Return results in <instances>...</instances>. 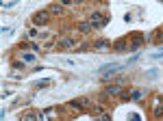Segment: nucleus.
Wrapping results in <instances>:
<instances>
[{"mask_svg":"<svg viewBox=\"0 0 163 121\" xmlns=\"http://www.w3.org/2000/svg\"><path fill=\"white\" fill-rule=\"evenodd\" d=\"M50 22V13L48 11H37L35 15H33V24L35 26H44V24H48Z\"/></svg>","mask_w":163,"mask_h":121,"instance_id":"obj_1","label":"nucleus"},{"mask_svg":"<svg viewBox=\"0 0 163 121\" xmlns=\"http://www.w3.org/2000/svg\"><path fill=\"white\" fill-rule=\"evenodd\" d=\"M57 46H59V48H74V46H76V39H74V37H59Z\"/></svg>","mask_w":163,"mask_h":121,"instance_id":"obj_2","label":"nucleus"},{"mask_svg":"<svg viewBox=\"0 0 163 121\" xmlns=\"http://www.w3.org/2000/svg\"><path fill=\"white\" fill-rule=\"evenodd\" d=\"M144 41H146V35H141V33H135V37H133V43H131V50L135 52V50H137V48H139Z\"/></svg>","mask_w":163,"mask_h":121,"instance_id":"obj_3","label":"nucleus"},{"mask_svg":"<svg viewBox=\"0 0 163 121\" xmlns=\"http://www.w3.org/2000/svg\"><path fill=\"white\" fill-rule=\"evenodd\" d=\"M48 13H50V15H61V13H63V7H61V5H50V7H48Z\"/></svg>","mask_w":163,"mask_h":121,"instance_id":"obj_4","label":"nucleus"},{"mask_svg":"<svg viewBox=\"0 0 163 121\" xmlns=\"http://www.w3.org/2000/svg\"><path fill=\"white\" fill-rule=\"evenodd\" d=\"M105 48H111V43H109V41H105V39L94 41V50H105Z\"/></svg>","mask_w":163,"mask_h":121,"instance_id":"obj_5","label":"nucleus"},{"mask_svg":"<svg viewBox=\"0 0 163 121\" xmlns=\"http://www.w3.org/2000/svg\"><path fill=\"white\" fill-rule=\"evenodd\" d=\"M126 48H128V43H126L124 39H120V41L113 43V50H118V52H126Z\"/></svg>","mask_w":163,"mask_h":121,"instance_id":"obj_6","label":"nucleus"},{"mask_svg":"<svg viewBox=\"0 0 163 121\" xmlns=\"http://www.w3.org/2000/svg\"><path fill=\"white\" fill-rule=\"evenodd\" d=\"M89 30H92V24H89V22H80V24H78V33L85 35V33H89Z\"/></svg>","mask_w":163,"mask_h":121,"instance_id":"obj_7","label":"nucleus"},{"mask_svg":"<svg viewBox=\"0 0 163 121\" xmlns=\"http://www.w3.org/2000/svg\"><path fill=\"white\" fill-rule=\"evenodd\" d=\"M35 119H39V115H35V112H26L22 117V121H35Z\"/></svg>","mask_w":163,"mask_h":121,"instance_id":"obj_8","label":"nucleus"},{"mask_svg":"<svg viewBox=\"0 0 163 121\" xmlns=\"http://www.w3.org/2000/svg\"><path fill=\"white\" fill-rule=\"evenodd\" d=\"M154 112H157V115H161V112H163V102H157V106H154Z\"/></svg>","mask_w":163,"mask_h":121,"instance_id":"obj_9","label":"nucleus"},{"mask_svg":"<svg viewBox=\"0 0 163 121\" xmlns=\"http://www.w3.org/2000/svg\"><path fill=\"white\" fill-rule=\"evenodd\" d=\"M48 84H50V80H41V82H37L35 87H37V89H44V87H48Z\"/></svg>","mask_w":163,"mask_h":121,"instance_id":"obj_10","label":"nucleus"},{"mask_svg":"<svg viewBox=\"0 0 163 121\" xmlns=\"http://www.w3.org/2000/svg\"><path fill=\"white\" fill-rule=\"evenodd\" d=\"M157 76H159L157 69H150V71H148V78H157Z\"/></svg>","mask_w":163,"mask_h":121,"instance_id":"obj_11","label":"nucleus"},{"mask_svg":"<svg viewBox=\"0 0 163 121\" xmlns=\"http://www.w3.org/2000/svg\"><path fill=\"white\" fill-rule=\"evenodd\" d=\"M100 121H111V115H102V117H100Z\"/></svg>","mask_w":163,"mask_h":121,"instance_id":"obj_12","label":"nucleus"}]
</instances>
